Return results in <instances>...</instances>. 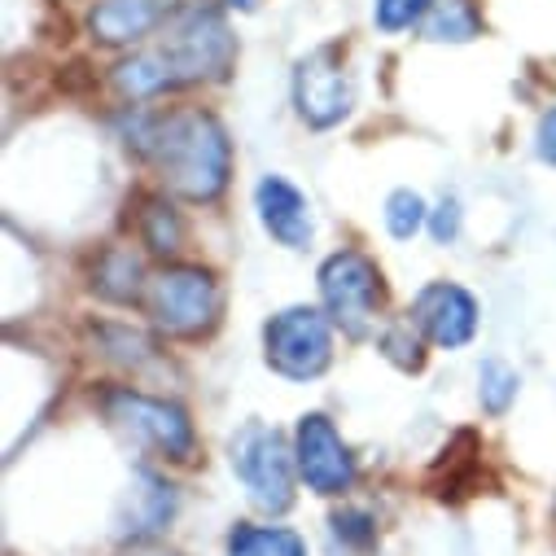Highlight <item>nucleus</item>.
<instances>
[{
  "mask_svg": "<svg viewBox=\"0 0 556 556\" xmlns=\"http://www.w3.org/2000/svg\"><path fill=\"white\" fill-rule=\"evenodd\" d=\"M254 206H258L263 228H267L276 241H281V245L303 250V245L312 241V206H307V198H303L290 180H281V176L258 180Z\"/></svg>",
  "mask_w": 556,
  "mask_h": 556,
  "instance_id": "obj_11",
  "label": "nucleus"
},
{
  "mask_svg": "<svg viewBox=\"0 0 556 556\" xmlns=\"http://www.w3.org/2000/svg\"><path fill=\"white\" fill-rule=\"evenodd\" d=\"M263 355L267 368L286 381H312L333 359V329L329 316L316 307H286L263 325Z\"/></svg>",
  "mask_w": 556,
  "mask_h": 556,
  "instance_id": "obj_4",
  "label": "nucleus"
},
{
  "mask_svg": "<svg viewBox=\"0 0 556 556\" xmlns=\"http://www.w3.org/2000/svg\"><path fill=\"white\" fill-rule=\"evenodd\" d=\"M381 351H386V359H394L403 372H416V368L426 364V351H421V342H416L412 325H394V329L381 338Z\"/></svg>",
  "mask_w": 556,
  "mask_h": 556,
  "instance_id": "obj_21",
  "label": "nucleus"
},
{
  "mask_svg": "<svg viewBox=\"0 0 556 556\" xmlns=\"http://www.w3.org/2000/svg\"><path fill=\"white\" fill-rule=\"evenodd\" d=\"M430 232H434V241H452L456 232H460V206L447 198L439 211H434V219H430Z\"/></svg>",
  "mask_w": 556,
  "mask_h": 556,
  "instance_id": "obj_23",
  "label": "nucleus"
},
{
  "mask_svg": "<svg viewBox=\"0 0 556 556\" xmlns=\"http://www.w3.org/2000/svg\"><path fill=\"white\" fill-rule=\"evenodd\" d=\"M141 237H146V245L154 250V254H167V250H176L180 245V219H176V211L167 206V202H146V215H141Z\"/></svg>",
  "mask_w": 556,
  "mask_h": 556,
  "instance_id": "obj_18",
  "label": "nucleus"
},
{
  "mask_svg": "<svg viewBox=\"0 0 556 556\" xmlns=\"http://www.w3.org/2000/svg\"><path fill=\"white\" fill-rule=\"evenodd\" d=\"M127 146L141 150L159 167L167 189L189 202H215L228 189L232 146H228V131L219 127V118L206 110L146 118L136 127V141H127Z\"/></svg>",
  "mask_w": 556,
  "mask_h": 556,
  "instance_id": "obj_1",
  "label": "nucleus"
},
{
  "mask_svg": "<svg viewBox=\"0 0 556 556\" xmlns=\"http://www.w3.org/2000/svg\"><path fill=\"white\" fill-rule=\"evenodd\" d=\"M539 159L556 167V105H552V110L543 114V123H539Z\"/></svg>",
  "mask_w": 556,
  "mask_h": 556,
  "instance_id": "obj_24",
  "label": "nucleus"
},
{
  "mask_svg": "<svg viewBox=\"0 0 556 556\" xmlns=\"http://www.w3.org/2000/svg\"><path fill=\"white\" fill-rule=\"evenodd\" d=\"M150 316L167 338H198L219 316V286L206 267H167L150 281Z\"/></svg>",
  "mask_w": 556,
  "mask_h": 556,
  "instance_id": "obj_7",
  "label": "nucleus"
},
{
  "mask_svg": "<svg viewBox=\"0 0 556 556\" xmlns=\"http://www.w3.org/2000/svg\"><path fill=\"white\" fill-rule=\"evenodd\" d=\"M159 53H163L176 84H202V79H224L232 71L237 45H232V31H228L224 14L198 0V5H189L172 23Z\"/></svg>",
  "mask_w": 556,
  "mask_h": 556,
  "instance_id": "obj_2",
  "label": "nucleus"
},
{
  "mask_svg": "<svg viewBox=\"0 0 556 556\" xmlns=\"http://www.w3.org/2000/svg\"><path fill=\"white\" fill-rule=\"evenodd\" d=\"M351 79L342 66V49L338 45H320L316 53H307L294 71V105L303 114V123L312 127H333L351 114Z\"/></svg>",
  "mask_w": 556,
  "mask_h": 556,
  "instance_id": "obj_8",
  "label": "nucleus"
},
{
  "mask_svg": "<svg viewBox=\"0 0 556 556\" xmlns=\"http://www.w3.org/2000/svg\"><path fill=\"white\" fill-rule=\"evenodd\" d=\"M228 556H307V543L286 526H237L228 534Z\"/></svg>",
  "mask_w": 556,
  "mask_h": 556,
  "instance_id": "obj_14",
  "label": "nucleus"
},
{
  "mask_svg": "<svg viewBox=\"0 0 556 556\" xmlns=\"http://www.w3.org/2000/svg\"><path fill=\"white\" fill-rule=\"evenodd\" d=\"M232 10H254V0H228Z\"/></svg>",
  "mask_w": 556,
  "mask_h": 556,
  "instance_id": "obj_25",
  "label": "nucleus"
},
{
  "mask_svg": "<svg viewBox=\"0 0 556 556\" xmlns=\"http://www.w3.org/2000/svg\"><path fill=\"white\" fill-rule=\"evenodd\" d=\"M320 299H325V312L329 320L346 333V338H364L381 299H386V286H381V271L368 254L359 250H342L333 258H325L320 267Z\"/></svg>",
  "mask_w": 556,
  "mask_h": 556,
  "instance_id": "obj_6",
  "label": "nucleus"
},
{
  "mask_svg": "<svg viewBox=\"0 0 556 556\" xmlns=\"http://www.w3.org/2000/svg\"><path fill=\"white\" fill-rule=\"evenodd\" d=\"M478 381H482V407L486 412H508V403L517 399V372L508 368V364H500V359H486L482 364V372H478Z\"/></svg>",
  "mask_w": 556,
  "mask_h": 556,
  "instance_id": "obj_20",
  "label": "nucleus"
},
{
  "mask_svg": "<svg viewBox=\"0 0 556 556\" xmlns=\"http://www.w3.org/2000/svg\"><path fill=\"white\" fill-rule=\"evenodd\" d=\"M172 513H176V491L154 473H136L131 491L118 508V534L123 539H150L172 521Z\"/></svg>",
  "mask_w": 556,
  "mask_h": 556,
  "instance_id": "obj_12",
  "label": "nucleus"
},
{
  "mask_svg": "<svg viewBox=\"0 0 556 556\" xmlns=\"http://www.w3.org/2000/svg\"><path fill=\"white\" fill-rule=\"evenodd\" d=\"M412 325L434 346L456 351V346L473 342V333H478V303L469 290H460L452 281H434L412 299Z\"/></svg>",
  "mask_w": 556,
  "mask_h": 556,
  "instance_id": "obj_10",
  "label": "nucleus"
},
{
  "mask_svg": "<svg viewBox=\"0 0 556 556\" xmlns=\"http://www.w3.org/2000/svg\"><path fill=\"white\" fill-rule=\"evenodd\" d=\"M105 416H110L114 430H123L141 447H154L172 460L193 456V421H189V412L180 403L150 399L141 390H110L105 394Z\"/></svg>",
  "mask_w": 556,
  "mask_h": 556,
  "instance_id": "obj_5",
  "label": "nucleus"
},
{
  "mask_svg": "<svg viewBox=\"0 0 556 556\" xmlns=\"http://www.w3.org/2000/svg\"><path fill=\"white\" fill-rule=\"evenodd\" d=\"M482 31V14L473 0H434L430 5V23H426V36L439 40V45H465Z\"/></svg>",
  "mask_w": 556,
  "mask_h": 556,
  "instance_id": "obj_15",
  "label": "nucleus"
},
{
  "mask_svg": "<svg viewBox=\"0 0 556 556\" xmlns=\"http://www.w3.org/2000/svg\"><path fill=\"white\" fill-rule=\"evenodd\" d=\"M294 469L299 460L290 456L281 430L250 421L232 434V473L263 513H286L294 504Z\"/></svg>",
  "mask_w": 556,
  "mask_h": 556,
  "instance_id": "obj_3",
  "label": "nucleus"
},
{
  "mask_svg": "<svg viewBox=\"0 0 556 556\" xmlns=\"http://www.w3.org/2000/svg\"><path fill=\"white\" fill-rule=\"evenodd\" d=\"M294 460H299L303 482L316 495H342L355 482V456L342 443V434L333 430V421H329V416H320V412H312V416H303V421H299Z\"/></svg>",
  "mask_w": 556,
  "mask_h": 556,
  "instance_id": "obj_9",
  "label": "nucleus"
},
{
  "mask_svg": "<svg viewBox=\"0 0 556 556\" xmlns=\"http://www.w3.org/2000/svg\"><path fill=\"white\" fill-rule=\"evenodd\" d=\"M434 0H377V27L381 31H403L421 18Z\"/></svg>",
  "mask_w": 556,
  "mask_h": 556,
  "instance_id": "obj_22",
  "label": "nucleus"
},
{
  "mask_svg": "<svg viewBox=\"0 0 556 556\" xmlns=\"http://www.w3.org/2000/svg\"><path fill=\"white\" fill-rule=\"evenodd\" d=\"M421 224H426V202H421V193L394 189V193L386 198V228H390L399 241H407Z\"/></svg>",
  "mask_w": 556,
  "mask_h": 556,
  "instance_id": "obj_19",
  "label": "nucleus"
},
{
  "mask_svg": "<svg viewBox=\"0 0 556 556\" xmlns=\"http://www.w3.org/2000/svg\"><path fill=\"white\" fill-rule=\"evenodd\" d=\"M105 299L114 303H131L136 294H141V263H136L127 250H110L97 267V281H92Z\"/></svg>",
  "mask_w": 556,
  "mask_h": 556,
  "instance_id": "obj_17",
  "label": "nucleus"
},
{
  "mask_svg": "<svg viewBox=\"0 0 556 556\" xmlns=\"http://www.w3.org/2000/svg\"><path fill=\"white\" fill-rule=\"evenodd\" d=\"M114 84H118L123 97L141 101V97H159V92L172 88L176 79H172V71H167L163 53H141V58H131V62H123V66L114 71Z\"/></svg>",
  "mask_w": 556,
  "mask_h": 556,
  "instance_id": "obj_16",
  "label": "nucleus"
},
{
  "mask_svg": "<svg viewBox=\"0 0 556 556\" xmlns=\"http://www.w3.org/2000/svg\"><path fill=\"white\" fill-rule=\"evenodd\" d=\"M167 14V0H101V5L88 14V27L101 45L118 49L150 36Z\"/></svg>",
  "mask_w": 556,
  "mask_h": 556,
  "instance_id": "obj_13",
  "label": "nucleus"
}]
</instances>
